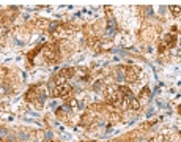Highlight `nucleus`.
Segmentation results:
<instances>
[{"label":"nucleus","mask_w":181,"mask_h":142,"mask_svg":"<svg viewBox=\"0 0 181 142\" xmlns=\"http://www.w3.org/2000/svg\"><path fill=\"white\" fill-rule=\"evenodd\" d=\"M58 52L60 51H58V48H57V44H52V46H49V48L46 49V57L55 62V60L58 59Z\"/></svg>","instance_id":"1"},{"label":"nucleus","mask_w":181,"mask_h":142,"mask_svg":"<svg viewBox=\"0 0 181 142\" xmlns=\"http://www.w3.org/2000/svg\"><path fill=\"white\" fill-rule=\"evenodd\" d=\"M107 36L109 38H113L115 33H117V22H115V19L109 17V21H107V30H106Z\"/></svg>","instance_id":"2"},{"label":"nucleus","mask_w":181,"mask_h":142,"mask_svg":"<svg viewBox=\"0 0 181 142\" xmlns=\"http://www.w3.org/2000/svg\"><path fill=\"white\" fill-rule=\"evenodd\" d=\"M74 73H76L74 68H63V70H61V71L58 73V76H60L61 79H65V80H66V79H71Z\"/></svg>","instance_id":"3"},{"label":"nucleus","mask_w":181,"mask_h":142,"mask_svg":"<svg viewBox=\"0 0 181 142\" xmlns=\"http://www.w3.org/2000/svg\"><path fill=\"white\" fill-rule=\"evenodd\" d=\"M13 139H14V136H11V134H10V129L0 128V141L8 142V141H13Z\"/></svg>","instance_id":"4"},{"label":"nucleus","mask_w":181,"mask_h":142,"mask_svg":"<svg viewBox=\"0 0 181 142\" xmlns=\"http://www.w3.org/2000/svg\"><path fill=\"white\" fill-rule=\"evenodd\" d=\"M126 68H121V70H117L115 73V79L118 80V82H123V80H126Z\"/></svg>","instance_id":"5"},{"label":"nucleus","mask_w":181,"mask_h":142,"mask_svg":"<svg viewBox=\"0 0 181 142\" xmlns=\"http://www.w3.org/2000/svg\"><path fill=\"white\" fill-rule=\"evenodd\" d=\"M140 101H139V99H136V98H131L129 99V109H132V111H139V109H140Z\"/></svg>","instance_id":"6"},{"label":"nucleus","mask_w":181,"mask_h":142,"mask_svg":"<svg viewBox=\"0 0 181 142\" xmlns=\"http://www.w3.org/2000/svg\"><path fill=\"white\" fill-rule=\"evenodd\" d=\"M175 40H176V36L173 35V33H168V35H165V36H164V44L172 46L173 43H175Z\"/></svg>","instance_id":"7"},{"label":"nucleus","mask_w":181,"mask_h":142,"mask_svg":"<svg viewBox=\"0 0 181 142\" xmlns=\"http://www.w3.org/2000/svg\"><path fill=\"white\" fill-rule=\"evenodd\" d=\"M69 90H71V87H68V85H63V87H60L58 89V97H68V93H69Z\"/></svg>","instance_id":"8"},{"label":"nucleus","mask_w":181,"mask_h":142,"mask_svg":"<svg viewBox=\"0 0 181 142\" xmlns=\"http://www.w3.org/2000/svg\"><path fill=\"white\" fill-rule=\"evenodd\" d=\"M58 25H60L58 22H52V24H49L47 30H49V32H55V29H57V27H58Z\"/></svg>","instance_id":"9"},{"label":"nucleus","mask_w":181,"mask_h":142,"mask_svg":"<svg viewBox=\"0 0 181 142\" xmlns=\"http://www.w3.org/2000/svg\"><path fill=\"white\" fill-rule=\"evenodd\" d=\"M113 52H115V54H120L121 57H126V54H128L125 49H113Z\"/></svg>","instance_id":"10"},{"label":"nucleus","mask_w":181,"mask_h":142,"mask_svg":"<svg viewBox=\"0 0 181 142\" xmlns=\"http://www.w3.org/2000/svg\"><path fill=\"white\" fill-rule=\"evenodd\" d=\"M170 10L175 16H180V6H170Z\"/></svg>","instance_id":"11"},{"label":"nucleus","mask_w":181,"mask_h":142,"mask_svg":"<svg viewBox=\"0 0 181 142\" xmlns=\"http://www.w3.org/2000/svg\"><path fill=\"white\" fill-rule=\"evenodd\" d=\"M19 139H21L22 142L27 141V139H29V134H27V133H21V134H19Z\"/></svg>","instance_id":"12"},{"label":"nucleus","mask_w":181,"mask_h":142,"mask_svg":"<svg viewBox=\"0 0 181 142\" xmlns=\"http://www.w3.org/2000/svg\"><path fill=\"white\" fill-rule=\"evenodd\" d=\"M145 16H153V8L147 6V8H145Z\"/></svg>","instance_id":"13"},{"label":"nucleus","mask_w":181,"mask_h":142,"mask_svg":"<svg viewBox=\"0 0 181 142\" xmlns=\"http://www.w3.org/2000/svg\"><path fill=\"white\" fill-rule=\"evenodd\" d=\"M60 111H63V112H69L71 111V106H68V104H63L60 107Z\"/></svg>","instance_id":"14"},{"label":"nucleus","mask_w":181,"mask_h":142,"mask_svg":"<svg viewBox=\"0 0 181 142\" xmlns=\"http://www.w3.org/2000/svg\"><path fill=\"white\" fill-rule=\"evenodd\" d=\"M52 136H54L52 131H46V141H49V142H51V141H52Z\"/></svg>","instance_id":"15"},{"label":"nucleus","mask_w":181,"mask_h":142,"mask_svg":"<svg viewBox=\"0 0 181 142\" xmlns=\"http://www.w3.org/2000/svg\"><path fill=\"white\" fill-rule=\"evenodd\" d=\"M51 109L52 111H57V101H52L51 103Z\"/></svg>","instance_id":"16"},{"label":"nucleus","mask_w":181,"mask_h":142,"mask_svg":"<svg viewBox=\"0 0 181 142\" xmlns=\"http://www.w3.org/2000/svg\"><path fill=\"white\" fill-rule=\"evenodd\" d=\"M153 114H155V109H148L147 111V117H151Z\"/></svg>","instance_id":"17"},{"label":"nucleus","mask_w":181,"mask_h":142,"mask_svg":"<svg viewBox=\"0 0 181 142\" xmlns=\"http://www.w3.org/2000/svg\"><path fill=\"white\" fill-rule=\"evenodd\" d=\"M0 93H8V87H2V89H0Z\"/></svg>","instance_id":"18"},{"label":"nucleus","mask_w":181,"mask_h":142,"mask_svg":"<svg viewBox=\"0 0 181 142\" xmlns=\"http://www.w3.org/2000/svg\"><path fill=\"white\" fill-rule=\"evenodd\" d=\"M85 107V103H79V109H84Z\"/></svg>","instance_id":"19"}]
</instances>
